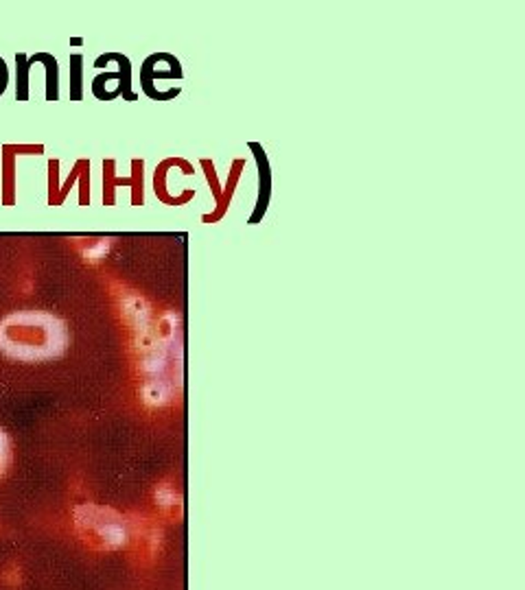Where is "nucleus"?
<instances>
[{"mask_svg":"<svg viewBox=\"0 0 525 590\" xmlns=\"http://www.w3.org/2000/svg\"><path fill=\"white\" fill-rule=\"evenodd\" d=\"M77 528L92 534V540L105 549H121L128 544V528L123 519L108 507L84 505L77 510Z\"/></svg>","mask_w":525,"mask_h":590,"instance_id":"obj_2","label":"nucleus"},{"mask_svg":"<svg viewBox=\"0 0 525 590\" xmlns=\"http://www.w3.org/2000/svg\"><path fill=\"white\" fill-rule=\"evenodd\" d=\"M9 457H12V446H9V437H7V433L0 428V477L7 472Z\"/></svg>","mask_w":525,"mask_h":590,"instance_id":"obj_3","label":"nucleus"},{"mask_svg":"<svg viewBox=\"0 0 525 590\" xmlns=\"http://www.w3.org/2000/svg\"><path fill=\"white\" fill-rule=\"evenodd\" d=\"M66 348V330L55 317L18 313L0 324V350L18 361L55 359Z\"/></svg>","mask_w":525,"mask_h":590,"instance_id":"obj_1","label":"nucleus"},{"mask_svg":"<svg viewBox=\"0 0 525 590\" xmlns=\"http://www.w3.org/2000/svg\"><path fill=\"white\" fill-rule=\"evenodd\" d=\"M7 79H9V75H7V63H4L3 60H0V95H3L4 87H7Z\"/></svg>","mask_w":525,"mask_h":590,"instance_id":"obj_4","label":"nucleus"}]
</instances>
